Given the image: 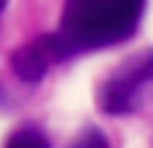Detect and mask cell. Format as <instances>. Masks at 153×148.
Segmentation results:
<instances>
[{"instance_id":"cell-1","label":"cell","mask_w":153,"mask_h":148,"mask_svg":"<svg viewBox=\"0 0 153 148\" xmlns=\"http://www.w3.org/2000/svg\"><path fill=\"white\" fill-rule=\"evenodd\" d=\"M148 0H65L56 38L67 57L129 40Z\"/></svg>"},{"instance_id":"cell-2","label":"cell","mask_w":153,"mask_h":148,"mask_svg":"<svg viewBox=\"0 0 153 148\" xmlns=\"http://www.w3.org/2000/svg\"><path fill=\"white\" fill-rule=\"evenodd\" d=\"M153 84V49L121 65L100 89V108L110 116H129L143 108L145 86Z\"/></svg>"},{"instance_id":"cell-3","label":"cell","mask_w":153,"mask_h":148,"mask_svg":"<svg viewBox=\"0 0 153 148\" xmlns=\"http://www.w3.org/2000/svg\"><path fill=\"white\" fill-rule=\"evenodd\" d=\"M65 59H70V57H67L62 40L56 38V32H48V35H40V38L30 40L27 46L16 49L13 57H11V67L22 81L38 84V81L46 78V73L54 65H59Z\"/></svg>"},{"instance_id":"cell-4","label":"cell","mask_w":153,"mask_h":148,"mask_svg":"<svg viewBox=\"0 0 153 148\" xmlns=\"http://www.w3.org/2000/svg\"><path fill=\"white\" fill-rule=\"evenodd\" d=\"M5 148H51V146H48V138L38 127H22L8 138Z\"/></svg>"},{"instance_id":"cell-5","label":"cell","mask_w":153,"mask_h":148,"mask_svg":"<svg viewBox=\"0 0 153 148\" xmlns=\"http://www.w3.org/2000/svg\"><path fill=\"white\" fill-rule=\"evenodd\" d=\"M73 148H110V146H108V138H105L102 129L89 127V129L81 132V138L73 143Z\"/></svg>"},{"instance_id":"cell-6","label":"cell","mask_w":153,"mask_h":148,"mask_svg":"<svg viewBox=\"0 0 153 148\" xmlns=\"http://www.w3.org/2000/svg\"><path fill=\"white\" fill-rule=\"evenodd\" d=\"M5 5H8V0H0V16H3V11H5Z\"/></svg>"}]
</instances>
